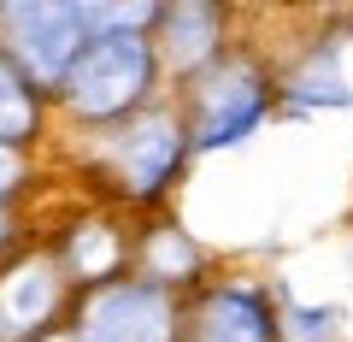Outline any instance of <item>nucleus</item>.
Returning a JSON list of instances; mask_svg holds the SVG:
<instances>
[{"instance_id":"obj_2","label":"nucleus","mask_w":353,"mask_h":342,"mask_svg":"<svg viewBox=\"0 0 353 342\" xmlns=\"http://www.w3.org/2000/svg\"><path fill=\"white\" fill-rule=\"evenodd\" d=\"M18 36H24V53L36 71H65L71 65V48H77V30H83V12H71V6H24V12H12Z\"/></svg>"},{"instance_id":"obj_5","label":"nucleus","mask_w":353,"mask_h":342,"mask_svg":"<svg viewBox=\"0 0 353 342\" xmlns=\"http://www.w3.org/2000/svg\"><path fill=\"white\" fill-rule=\"evenodd\" d=\"M6 178H12V160H6V153H0V183H6Z\"/></svg>"},{"instance_id":"obj_3","label":"nucleus","mask_w":353,"mask_h":342,"mask_svg":"<svg viewBox=\"0 0 353 342\" xmlns=\"http://www.w3.org/2000/svg\"><path fill=\"white\" fill-rule=\"evenodd\" d=\"M130 313H136V301H112L101 319H94V336H88V342H165V325L136 330V325H130Z\"/></svg>"},{"instance_id":"obj_1","label":"nucleus","mask_w":353,"mask_h":342,"mask_svg":"<svg viewBox=\"0 0 353 342\" xmlns=\"http://www.w3.org/2000/svg\"><path fill=\"white\" fill-rule=\"evenodd\" d=\"M141 77H148V48L136 36H101L83 53L71 89H77V106L83 113H118V106L136 101Z\"/></svg>"},{"instance_id":"obj_4","label":"nucleus","mask_w":353,"mask_h":342,"mask_svg":"<svg viewBox=\"0 0 353 342\" xmlns=\"http://www.w3.org/2000/svg\"><path fill=\"white\" fill-rule=\"evenodd\" d=\"M24 124H30L24 89L12 83V71H0V130H24Z\"/></svg>"}]
</instances>
